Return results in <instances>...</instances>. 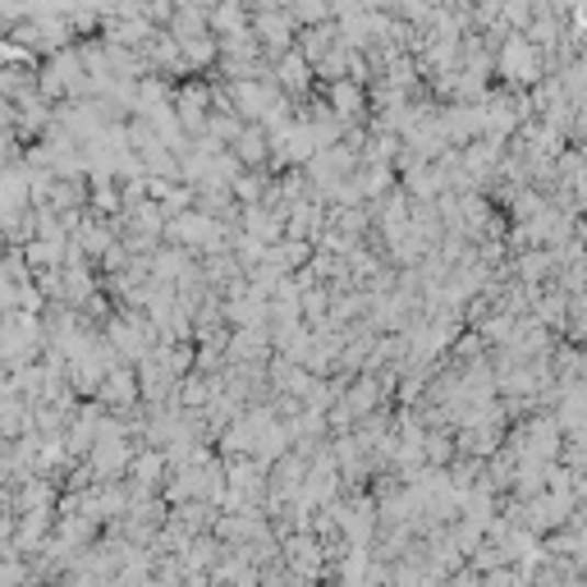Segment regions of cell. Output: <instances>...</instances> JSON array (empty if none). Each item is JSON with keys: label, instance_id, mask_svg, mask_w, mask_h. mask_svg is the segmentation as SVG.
Masks as SVG:
<instances>
[{"label": "cell", "instance_id": "1", "mask_svg": "<svg viewBox=\"0 0 587 587\" xmlns=\"http://www.w3.org/2000/svg\"><path fill=\"white\" fill-rule=\"evenodd\" d=\"M368 106V92L353 83V79H330V111L340 115H359Z\"/></svg>", "mask_w": 587, "mask_h": 587}, {"label": "cell", "instance_id": "2", "mask_svg": "<svg viewBox=\"0 0 587 587\" xmlns=\"http://www.w3.org/2000/svg\"><path fill=\"white\" fill-rule=\"evenodd\" d=\"M235 151H239V161H248V166L262 161L267 157V134L248 124V129H239V138H235Z\"/></svg>", "mask_w": 587, "mask_h": 587}, {"label": "cell", "instance_id": "3", "mask_svg": "<svg viewBox=\"0 0 587 587\" xmlns=\"http://www.w3.org/2000/svg\"><path fill=\"white\" fill-rule=\"evenodd\" d=\"M280 83L298 92L303 83H308V60H303V56H285V60H280Z\"/></svg>", "mask_w": 587, "mask_h": 587}, {"label": "cell", "instance_id": "4", "mask_svg": "<svg viewBox=\"0 0 587 587\" xmlns=\"http://www.w3.org/2000/svg\"><path fill=\"white\" fill-rule=\"evenodd\" d=\"M0 244H5V229H0Z\"/></svg>", "mask_w": 587, "mask_h": 587}]
</instances>
